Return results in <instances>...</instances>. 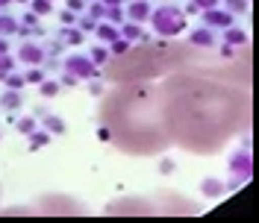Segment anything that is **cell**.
I'll use <instances>...</instances> for the list:
<instances>
[{"instance_id":"6da1fadb","label":"cell","mask_w":259,"mask_h":223,"mask_svg":"<svg viewBox=\"0 0 259 223\" xmlns=\"http://www.w3.org/2000/svg\"><path fill=\"white\" fill-rule=\"evenodd\" d=\"M244 94V91H242ZM239 91L203 74H174L162 85L168 138L189 153H218L239 129Z\"/></svg>"},{"instance_id":"7a4b0ae2","label":"cell","mask_w":259,"mask_h":223,"mask_svg":"<svg viewBox=\"0 0 259 223\" xmlns=\"http://www.w3.org/2000/svg\"><path fill=\"white\" fill-rule=\"evenodd\" d=\"M100 115L112 132L115 147L130 156H153L171 144L165 129L162 88L156 85H130L106 94Z\"/></svg>"},{"instance_id":"3957f363","label":"cell","mask_w":259,"mask_h":223,"mask_svg":"<svg viewBox=\"0 0 259 223\" xmlns=\"http://www.w3.org/2000/svg\"><path fill=\"white\" fill-rule=\"evenodd\" d=\"M150 24H153L156 35H168V38H174V35H180V32L186 30V15L180 12L177 6L165 3L162 9L150 12Z\"/></svg>"},{"instance_id":"277c9868","label":"cell","mask_w":259,"mask_h":223,"mask_svg":"<svg viewBox=\"0 0 259 223\" xmlns=\"http://www.w3.org/2000/svg\"><path fill=\"white\" fill-rule=\"evenodd\" d=\"M65 71H68V74H74L77 80H95V77H97V65L92 62L89 56H82V53L68 56V59H65Z\"/></svg>"},{"instance_id":"5b68a950","label":"cell","mask_w":259,"mask_h":223,"mask_svg":"<svg viewBox=\"0 0 259 223\" xmlns=\"http://www.w3.org/2000/svg\"><path fill=\"white\" fill-rule=\"evenodd\" d=\"M15 59H21L24 65H41L48 59V53H45V47H38V44H32V41H24V44L18 47Z\"/></svg>"},{"instance_id":"8992f818","label":"cell","mask_w":259,"mask_h":223,"mask_svg":"<svg viewBox=\"0 0 259 223\" xmlns=\"http://www.w3.org/2000/svg\"><path fill=\"white\" fill-rule=\"evenodd\" d=\"M203 12V24L206 27H218V30H224V27H230L233 24V15L227 12V9H218V6H212V9H200Z\"/></svg>"},{"instance_id":"52a82bcc","label":"cell","mask_w":259,"mask_h":223,"mask_svg":"<svg viewBox=\"0 0 259 223\" xmlns=\"http://www.w3.org/2000/svg\"><path fill=\"white\" fill-rule=\"evenodd\" d=\"M230 171H233L236 176H242V179L250 176V147H247V144L230 159Z\"/></svg>"},{"instance_id":"ba28073f","label":"cell","mask_w":259,"mask_h":223,"mask_svg":"<svg viewBox=\"0 0 259 223\" xmlns=\"http://www.w3.org/2000/svg\"><path fill=\"white\" fill-rule=\"evenodd\" d=\"M189 44H192V47H200V50H212V47H215V32H212V27L192 30V35H189Z\"/></svg>"},{"instance_id":"9c48e42d","label":"cell","mask_w":259,"mask_h":223,"mask_svg":"<svg viewBox=\"0 0 259 223\" xmlns=\"http://www.w3.org/2000/svg\"><path fill=\"white\" fill-rule=\"evenodd\" d=\"M24 106V97H21V91L18 88H6L3 94H0V109L3 112H15Z\"/></svg>"},{"instance_id":"30bf717a","label":"cell","mask_w":259,"mask_h":223,"mask_svg":"<svg viewBox=\"0 0 259 223\" xmlns=\"http://www.w3.org/2000/svg\"><path fill=\"white\" fill-rule=\"evenodd\" d=\"M124 15H127L130 21H136V24H142V21L150 18V3H147V0H136V3H130L127 6Z\"/></svg>"},{"instance_id":"8fae6325","label":"cell","mask_w":259,"mask_h":223,"mask_svg":"<svg viewBox=\"0 0 259 223\" xmlns=\"http://www.w3.org/2000/svg\"><path fill=\"white\" fill-rule=\"evenodd\" d=\"M224 41L227 44H233V47H239V44H247V32L242 30V27H233V24H230V27H224Z\"/></svg>"},{"instance_id":"7c38bea8","label":"cell","mask_w":259,"mask_h":223,"mask_svg":"<svg viewBox=\"0 0 259 223\" xmlns=\"http://www.w3.org/2000/svg\"><path fill=\"white\" fill-rule=\"evenodd\" d=\"M95 32H97V41H106V44H109L112 38H118V35H121V32H118V27H115V24H109V21H103V24L97 21Z\"/></svg>"},{"instance_id":"4fadbf2b","label":"cell","mask_w":259,"mask_h":223,"mask_svg":"<svg viewBox=\"0 0 259 223\" xmlns=\"http://www.w3.org/2000/svg\"><path fill=\"white\" fill-rule=\"evenodd\" d=\"M118 32H121V38H127V41H136V38L145 35V32H142V24H136V21H127Z\"/></svg>"},{"instance_id":"5bb4252c","label":"cell","mask_w":259,"mask_h":223,"mask_svg":"<svg viewBox=\"0 0 259 223\" xmlns=\"http://www.w3.org/2000/svg\"><path fill=\"white\" fill-rule=\"evenodd\" d=\"M45 129H48L50 135H65V124L59 115H48L45 118Z\"/></svg>"},{"instance_id":"9a60e30c","label":"cell","mask_w":259,"mask_h":223,"mask_svg":"<svg viewBox=\"0 0 259 223\" xmlns=\"http://www.w3.org/2000/svg\"><path fill=\"white\" fill-rule=\"evenodd\" d=\"M45 144H50V132H48V129H41V132H38V129H32V132H30V150H41Z\"/></svg>"},{"instance_id":"2e32d148","label":"cell","mask_w":259,"mask_h":223,"mask_svg":"<svg viewBox=\"0 0 259 223\" xmlns=\"http://www.w3.org/2000/svg\"><path fill=\"white\" fill-rule=\"evenodd\" d=\"M200 188H203L206 197H221V194H224V182H218V179H203Z\"/></svg>"},{"instance_id":"e0dca14e","label":"cell","mask_w":259,"mask_h":223,"mask_svg":"<svg viewBox=\"0 0 259 223\" xmlns=\"http://www.w3.org/2000/svg\"><path fill=\"white\" fill-rule=\"evenodd\" d=\"M3 82H6V88H18V91H21V88L27 85V80H24V74H15V71H9V74L3 77Z\"/></svg>"},{"instance_id":"ac0fdd59","label":"cell","mask_w":259,"mask_h":223,"mask_svg":"<svg viewBox=\"0 0 259 223\" xmlns=\"http://www.w3.org/2000/svg\"><path fill=\"white\" fill-rule=\"evenodd\" d=\"M127 50H130V41H127V38H121V35L109 41V53H112V56H124Z\"/></svg>"},{"instance_id":"d6986e66","label":"cell","mask_w":259,"mask_h":223,"mask_svg":"<svg viewBox=\"0 0 259 223\" xmlns=\"http://www.w3.org/2000/svg\"><path fill=\"white\" fill-rule=\"evenodd\" d=\"M12 68H15V56H12L9 50H6V53H0V80H3Z\"/></svg>"},{"instance_id":"ffe728a7","label":"cell","mask_w":259,"mask_h":223,"mask_svg":"<svg viewBox=\"0 0 259 223\" xmlns=\"http://www.w3.org/2000/svg\"><path fill=\"white\" fill-rule=\"evenodd\" d=\"M12 32H18V21L9 15H0V35H12Z\"/></svg>"},{"instance_id":"44dd1931","label":"cell","mask_w":259,"mask_h":223,"mask_svg":"<svg viewBox=\"0 0 259 223\" xmlns=\"http://www.w3.org/2000/svg\"><path fill=\"white\" fill-rule=\"evenodd\" d=\"M38 91H41V97H56V94H59V82L41 80V82H38Z\"/></svg>"},{"instance_id":"7402d4cb","label":"cell","mask_w":259,"mask_h":223,"mask_svg":"<svg viewBox=\"0 0 259 223\" xmlns=\"http://www.w3.org/2000/svg\"><path fill=\"white\" fill-rule=\"evenodd\" d=\"M224 9L230 15H244V12H247V0H227Z\"/></svg>"},{"instance_id":"603a6c76","label":"cell","mask_w":259,"mask_h":223,"mask_svg":"<svg viewBox=\"0 0 259 223\" xmlns=\"http://www.w3.org/2000/svg\"><path fill=\"white\" fill-rule=\"evenodd\" d=\"M30 3H32V12H35L38 18L53 12V3H50V0H30Z\"/></svg>"},{"instance_id":"cb8c5ba5","label":"cell","mask_w":259,"mask_h":223,"mask_svg":"<svg viewBox=\"0 0 259 223\" xmlns=\"http://www.w3.org/2000/svg\"><path fill=\"white\" fill-rule=\"evenodd\" d=\"M106 21H109V24H121V21H124V9H121V6H106Z\"/></svg>"},{"instance_id":"d4e9b609","label":"cell","mask_w":259,"mask_h":223,"mask_svg":"<svg viewBox=\"0 0 259 223\" xmlns=\"http://www.w3.org/2000/svg\"><path fill=\"white\" fill-rule=\"evenodd\" d=\"M24 80H27V82H32V85H38V82L45 80V71H41V68H38V65H32L30 71H27V74H24Z\"/></svg>"},{"instance_id":"484cf974","label":"cell","mask_w":259,"mask_h":223,"mask_svg":"<svg viewBox=\"0 0 259 223\" xmlns=\"http://www.w3.org/2000/svg\"><path fill=\"white\" fill-rule=\"evenodd\" d=\"M82 35H85L82 30H65L62 32V38L68 41V44H82Z\"/></svg>"},{"instance_id":"4316f807","label":"cell","mask_w":259,"mask_h":223,"mask_svg":"<svg viewBox=\"0 0 259 223\" xmlns=\"http://www.w3.org/2000/svg\"><path fill=\"white\" fill-rule=\"evenodd\" d=\"M89 59H92L95 65H106L109 62V53H106L103 47H92V56H89Z\"/></svg>"},{"instance_id":"83f0119b","label":"cell","mask_w":259,"mask_h":223,"mask_svg":"<svg viewBox=\"0 0 259 223\" xmlns=\"http://www.w3.org/2000/svg\"><path fill=\"white\" fill-rule=\"evenodd\" d=\"M32 129H35V118H30V115H27V118H21V121H18V132L30 135Z\"/></svg>"},{"instance_id":"f1b7e54d","label":"cell","mask_w":259,"mask_h":223,"mask_svg":"<svg viewBox=\"0 0 259 223\" xmlns=\"http://www.w3.org/2000/svg\"><path fill=\"white\" fill-rule=\"evenodd\" d=\"M89 15L95 18V21H103V15H106V3H92V9H89Z\"/></svg>"},{"instance_id":"f546056e","label":"cell","mask_w":259,"mask_h":223,"mask_svg":"<svg viewBox=\"0 0 259 223\" xmlns=\"http://www.w3.org/2000/svg\"><path fill=\"white\" fill-rule=\"evenodd\" d=\"M97 138H100V141H112V132H109V127H106V124H100V127H97Z\"/></svg>"},{"instance_id":"4dcf8cb0","label":"cell","mask_w":259,"mask_h":223,"mask_svg":"<svg viewBox=\"0 0 259 223\" xmlns=\"http://www.w3.org/2000/svg\"><path fill=\"white\" fill-rule=\"evenodd\" d=\"M174 168H177V164H174L171 159H162L159 161V174H174Z\"/></svg>"},{"instance_id":"1f68e13d","label":"cell","mask_w":259,"mask_h":223,"mask_svg":"<svg viewBox=\"0 0 259 223\" xmlns=\"http://www.w3.org/2000/svg\"><path fill=\"white\" fill-rule=\"evenodd\" d=\"M62 24H65V27H71V24H77V12H71V9H65V12H62Z\"/></svg>"},{"instance_id":"d6a6232c","label":"cell","mask_w":259,"mask_h":223,"mask_svg":"<svg viewBox=\"0 0 259 223\" xmlns=\"http://www.w3.org/2000/svg\"><path fill=\"white\" fill-rule=\"evenodd\" d=\"M85 3H89V0H68V9H71V12H82Z\"/></svg>"},{"instance_id":"836d02e7","label":"cell","mask_w":259,"mask_h":223,"mask_svg":"<svg viewBox=\"0 0 259 223\" xmlns=\"http://www.w3.org/2000/svg\"><path fill=\"white\" fill-rule=\"evenodd\" d=\"M192 3L197 6V9H212V6H218L221 0H192Z\"/></svg>"},{"instance_id":"e575fe53","label":"cell","mask_w":259,"mask_h":223,"mask_svg":"<svg viewBox=\"0 0 259 223\" xmlns=\"http://www.w3.org/2000/svg\"><path fill=\"white\" fill-rule=\"evenodd\" d=\"M77 82H80V80H77L74 74H68V71H65V77H62V80H59V85H71V88H74Z\"/></svg>"},{"instance_id":"d590c367","label":"cell","mask_w":259,"mask_h":223,"mask_svg":"<svg viewBox=\"0 0 259 223\" xmlns=\"http://www.w3.org/2000/svg\"><path fill=\"white\" fill-rule=\"evenodd\" d=\"M95 24H97L95 18H82V21H80V30L89 32V30H95Z\"/></svg>"},{"instance_id":"8d00e7d4","label":"cell","mask_w":259,"mask_h":223,"mask_svg":"<svg viewBox=\"0 0 259 223\" xmlns=\"http://www.w3.org/2000/svg\"><path fill=\"white\" fill-rule=\"evenodd\" d=\"M9 50V44H6V35H0V53H6Z\"/></svg>"},{"instance_id":"74e56055","label":"cell","mask_w":259,"mask_h":223,"mask_svg":"<svg viewBox=\"0 0 259 223\" xmlns=\"http://www.w3.org/2000/svg\"><path fill=\"white\" fill-rule=\"evenodd\" d=\"M100 3H106V6H121V0H100Z\"/></svg>"},{"instance_id":"f35d334b","label":"cell","mask_w":259,"mask_h":223,"mask_svg":"<svg viewBox=\"0 0 259 223\" xmlns=\"http://www.w3.org/2000/svg\"><path fill=\"white\" fill-rule=\"evenodd\" d=\"M6 3H12V0H0V9H3V6H6Z\"/></svg>"},{"instance_id":"ab89813d","label":"cell","mask_w":259,"mask_h":223,"mask_svg":"<svg viewBox=\"0 0 259 223\" xmlns=\"http://www.w3.org/2000/svg\"><path fill=\"white\" fill-rule=\"evenodd\" d=\"M18 3H30V0H18Z\"/></svg>"}]
</instances>
